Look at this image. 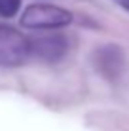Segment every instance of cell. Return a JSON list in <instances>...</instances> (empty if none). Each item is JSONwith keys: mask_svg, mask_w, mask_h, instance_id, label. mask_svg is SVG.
I'll list each match as a JSON object with an SVG mask.
<instances>
[{"mask_svg": "<svg viewBox=\"0 0 129 131\" xmlns=\"http://www.w3.org/2000/svg\"><path fill=\"white\" fill-rule=\"evenodd\" d=\"M32 57L30 40L13 27L0 25V67L15 69Z\"/></svg>", "mask_w": 129, "mask_h": 131, "instance_id": "obj_2", "label": "cell"}, {"mask_svg": "<svg viewBox=\"0 0 129 131\" xmlns=\"http://www.w3.org/2000/svg\"><path fill=\"white\" fill-rule=\"evenodd\" d=\"M95 67L106 78H114L123 67L122 49L116 46H104L95 51Z\"/></svg>", "mask_w": 129, "mask_h": 131, "instance_id": "obj_4", "label": "cell"}, {"mask_svg": "<svg viewBox=\"0 0 129 131\" xmlns=\"http://www.w3.org/2000/svg\"><path fill=\"white\" fill-rule=\"evenodd\" d=\"M19 8H21V0H0V17L11 19L17 15Z\"/></svg>", "mask_w": 129, "mask_h": 131, "instance_id": "obj_5", "label": "cell"}, {"mask_svg": "<svg viewBox=\"0 0 129 131\" xmlns=\"http://www.w3.org/2000/svg\"><path fill=\"white\" fill-rule=\"evenodd\" d=\"M66 51H68V40L63 34H50L30 40V53L38 61L57 63L66 55Z\"/></svg>", "mask_w": 129, "mask_h": 131, "instance_id": "obj_3", "label": "cell"}, {"mask_svg": "<svg viewBox=\"0 0 129 131\" xmlns=\"http://www.w3.org/2000/svg\"><path fill=\"white\" fill-rule=\"evenodd\" d=\"M116 2L120 4V6H123L125 10H129V0H116Z\"/></svg>", "mask_w": 129, "mask_h": 131, "instance_id": "obj_6", "label": "cell"}, {"mask_svg": "<svg viewBox=\"0 0 129 131\" xmlns=\"http://www.w3.org/2000/svg\"><path fill=\"white\" fill-rule=\"evenodd\" d=\"M72 21V13L53 4H30L21 15V25L32 30H53L66 27Z\"/></svg>", "mask_w": 129, "mask_h": 131, "instance_id": "obj_1", "label": "cell"}]
</instances>
